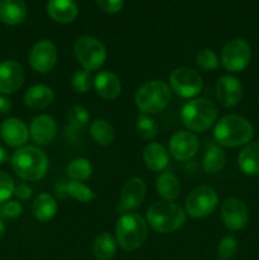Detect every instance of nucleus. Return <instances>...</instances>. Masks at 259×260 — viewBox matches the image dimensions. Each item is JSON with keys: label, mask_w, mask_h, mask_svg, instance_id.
I'll list each match as a JSON object with an SVG mask.
<instances>
[{"label": "nucleus", "mask_w": 259, "mask_h": 260, "mask_svg": "<svg viewBox=\"0 0 259 260\" xmlns=\"http://www.w3.org/2000/svg\"><path fill=\"white\" fill-rule=\"evenodd\" d=\"M213 136L221 146L238 147L251 141L254 128L245 117L228 114L217 121L213 129Z\"/></svg>", "instance_id": "1"}, {"label": "nucleus", "mask_w": 259, "mask_h": 260, "mask_svg": "<svg viewBox=\"0 0 259 260\" xmlns=\"http://www.w3.org/2000/svg\"><path fill=\"white\" fill-rule=\"evenodd\" d=\"M12 167L19 178L36 182L42 179L47 173L48 159L38 147L22 146L13 154Z\"/></svg>", "instance_id": "2"}, {"label": "nucleus", "mask_w": 259, "mask_h": 260, "mask_svg": "<svg viewBox=\"0 0 259 260\" xmlns=\"http://www.w3.org/2000/svg\"><path fill=\"white\" fill-rule=\"evenodd\" d=\"M185 211L179 205L169 201L152 203L146 212V222L154 231L170 234L179 230L185 222Z\"/></svg>", "instance_id": "3"}, {"label": "nucleus", "mask_w": 259, "mask_h": 260, "mask_svg": "<svg viewBox=\"0 0 259 260\" xmlns=\"http://www.w3.org/2000/svg\"><path fill=\"white\" fill-rule=\"evenodd\" d=\"M147 222L137 213H122L116 223V241L126 251L137 250L149 234Z\"/></svg>", "instance_id": "4"}, {"label": "nucleus", "mask_w": 259, "mask_h": 260, "mask_svg": "<svg viewBox=\"0 0 259 260\" xmlns=\"http://www.w3.org/2000/svg\"><path fill=\"white\" fill-rule=\"evenodd\" d=\"M218 116L216 104L207 98L187 102L180 111V119L189 131L205 132L213 126Z\"/></svg>", "instance_id": "5"}, {"label": "nucleus", "mask_w": 259, "mask_h": 260, "mask_svg": "<svg viewBox=\"0 0 259 260\" xmlns=\"http://www.w3.org/2000/svg\"><path fill=\"white\" fill-rule=\"evenodd\" d=\"M172 89L161 80H150L139 88L135 103L141 113L155 114L163 112L172 102Z\"/></svg>", "instance_id": "6"}, {"label": "nucleus", "mask_w": 259, "mask_h": 260, "mask_svg": "<svg viewBox=\"0 0 259 260\" xmlns=\"http://www.w3.org/2000/svg\"><path fill=\"white\" fill-rule=\"evenodd\" d=\"M74 53L85 71L99 70L106 63V46L91 36H81L74 43Z\"/></svg>", "instance_id": "7"}, {"label": "nucleus", "mask_w": 259, "mask_h": 260, "mask_svg": "<svg viewBox=\"0 0 259 260\" xmlns=\"http://www.w3.org/2000/svg\"><path fill=\"white\" fill-rule=\"evenodd\" d=\"M217 205V192L208 185H201L188 194L185 200V212L193 218H203L211 215Z\"/></svg>", "instance_id": "8"}, {"label": "nucleus", "mask_w": 259, "mask_h": 260, "mask_svg": "<svg viewBox=\"0 0 259 260\" xmlns=\"http://www.w3.org/2000/svg\"><path fill=\"white\" fill-rule=\"evenodd\" d=\"M251 60V47L243 38L229 41L221 52V63L230 73H240L248 68Z\"/></svg>", "instance_id": "9"}, {"label": "nucleus", "mask_w": 259, "mask_h": 260, "mask_svg": "<svg viewBox=\"0 0 259 260\" xmlns=\"http://www.w3.org/2000/svg\"><path fill=\"white\" fill-rule=\"evenodd\" d=\"M169 86L182 98H193L202 90L203 80L197 71L182 66L170 73Z\"/></svg>", "instance_id": "10"}, {"label": "nucleus", "mask_w": 259, "mask_h": 260, "mask_svg": "<svg viewBox=\"0 0 259 260\" xmlns=\"http://www.w3.org/2000/svg\"><path fill=\"white\" fill-rule=\"evenodd\" d=\"M57 48L50 40H42L35 43L30 50L28 60L30 68L40 74H47L57 62Z\"/></svg>", "instance_id": "11"}, {"label": "nucleus", "mask_w": 259, "mask_h": 260, "mask_svg": "<svg viewBox=\"0 0 259 260\" xmlns=\"http://www.w3.org/2000/svg\"><path fill=\"white\" fill-rule=\"evenodd\" d=\"M221 218L229 230L238 231L246 226L249 211L245 203L236 197L228 198L221 206Z\"/></svg>", "instance_id": "12"}, {"label": "nucleus", "mask_w": 259, "mask_h": 260, "mask_svg": "<svg viewBox=\"0 0 259 260\" xmlns=\"http://www.w3.org/2000/svg\"><path fill=\"white\" fill-rule=\"evenodd\" d=\"M200 149V141L197 136L189 131H178L170 137L169 151L170 155L178 161L190 160Z\"/></svg>", "instance_id": "13"}, {"label": "nucleus", "mask_w": 259, "mask_h": 260, "mask_svg": "<svg viewBox=\"0 0 259 260\" xmlns=\"http://www.w3.org/2000/svg\"><path fill=\"white\" fill-rule=\"evenodd\" d=\"M216 98L225 108H233L241 102L243 85L240 80L233 75H223L216 83Z\"/></svg>", "instance_id": "14"}, {"label": "nucleus", "mask_w": 259, "mask_h": 260, "mask_svg": "<svg viewBox=\"0 0 259 260\" xmlns=\"http://www.w3.org/2000/svg\"><path fill=\"white\" fill-rule=\"evenodd\" d=\"M146 184L141 178H131L127 180L126 184L123 185L121 192V198H119V207L121 212L127 213L128 211L136 210L144 202L146 197Z\"/></svg>", "instance_id": "15"}, {"label": "nucleus", "mask_w": 259, "mask_h": 260, "mask_svg": "<svg viewBox=\"0 0 259 260\" xmlns=\"http://www.w3.org/2000/svg\"><path fill=\"white\" fill-rule=\"evenodd\" d=\"M24 83V69L17 61L0 62V93L13 94Z\"/></svg>", "instance_id": "16"}, {"label": "nucleus", "mask_w": 259, "mask_h": 260, "mask_svg": "<svg viewBox=\"0 0 259 260\" xmlns=\"http://www.w3.org/2000/svg\"><path fill=\"white\" fill-rule=\"evenodd\" d=\"M57 135V124L53 117L41 114L33 118L29 126V136L33 141L41 146L50 145Z\"/></svg>", "instance_id": "17"}, {"label": "nucleus", "mask_w": 259, "mask_h": 260, "mask_svg": "<svg viewBox=\"0 0 259 260\" xmlns=\"http://www.w3.org/2000/svg\"><path fill=\"white\" fill-rule=\"evenodd\" d=\"M0 136L10 147H22L29 139V129L23 121L18 118H8L0 126Z\"/></svg>", "instance_id": "18"}, {"label": "nucleus", "mask_w": 259, "mask_h": 260, "mask_svg": "<svg viewBox=\"0 0 259 260\" xmlns=\"http://www.w3.org/2000/svg\"><path fill=\"white\" fill-rule=\"evenodd\" d=\"M94 89L101 98L114 101L122 90V84L118 76L111 71H101L93 80Z\"/></svg>", "instance_id": "19"}, {"label": "nucleus", "mask_w": 259, "mask_h": 260, "mask_svg": "<svg viewBox=\"0 0 259 260\" xmlns=\"http://www.w3.org/2000/svg\"><path fill=\"white\" fill-rule=\"evenodd\" d=\"M55 99L53 90L47 85L38 84L28 88L24 93L23 101H24L25 107H28L32 111H42L47 108Z\"/></svg>", "instance_id": "20"}, {"label": "nucleus", "mask_w": 259, "mask_h": 260, "mask_svg": "<svg viewBox=\"0 0 259 260\" xmlns=\"http://www.w3.org/2000/svg\"><path fill=\"white\" fill-rule=\"evenodd\" d=\"M142 157L147 169L155 173L165 172L169 165V152L161 144L157 142H150L145 147Z\"/></svg>", "instance_id": "21"}, {"label": "nucleus", "mask_w": 259, "mask_h": 260, "mask_svg": "<svg viewBox=\"0 0 259 260\" xmlns=\"http://www.w3.org/2000/svg\"><path fill=\"white\" fill-rule=\"evenodd\" d=\"M56 193L62 200L66 197H71L81 203H89L96 197L95 193L88 185L83 184L78 180H70L66 183L60 182L56 188Z\"/></svg>", "instance_id": "22"}, {"label": "nucleus", "mask_w": 259, "mask_h": 260, "mask_svg": "<svg viewBox=\"0 0 259 260\" xmlns=\"http://www.w3.org/2000/svg\"><path fill=\"white\" fill-rule=\"evenodd\" d=\"M47 13L55 22L65 24L78 17L79 8L74 0H48Z\"/></svg>", "instance_id": "23"}, {"label": "nucleus", "mask_w": 259, "mask_h": 260, "mask_svg": "<svg viewBox=\"0 0 259 260\" xmlns=\"http://www.w3.org/2000/svg\"><path fill=\"white\" fill-rule=\"evenodd\" d=\"M27 7L24 0H0V19L8 25H17L24 20Z\"/></svg>", "instance_id": "24"}, {"label": "nucleus", "mask_w": 259, "mask_h": 260, "mask_svg": "<svg viewBox=\"0 0 259 260\" xmlns=\"http://www.w3.org/2000/svg\"><path fill=\"white\" fill-rule=\"evenodd\" d=\"M238 164L241 172L246 175L256 177L259 175V141L249 142L240 151Z\"/></svg>", "instance_id": "25"}, {"label": "nucleus", "mask_w": 259, "mask_h": 260, "mask_svg": "<svg viewBox=\"0 0 259 260\" xmlns=\"http://www.w3.org/2000/svg\"><path fill=\"white\" fill-rule=\"evenodd\" d=\"M32 212L38 221L47 222L57 213V201L50 193H41L33 202Z\"/></svg>", "instance_id": "26"}, {"label": "nucleus", "mask_w": 259, "mask_h": 260, "mask_svg": "<svg viewBox=\"0 0 259 260\" xmlns=\"http://www.w3.org/2000/svg\"><path fill=\"white\" fill-rule=\"evenodd\" d=\"M180 182L172 172H163L160 173L159 177L156 178V190L160 197L164 201H173L177 200L180 194Z\"/></svg>", "instance_id": "27"}, {"label": "nucleus", "mask_w": 259, "mask_h": 260, "mask_svg": "<svg viewBox=\"0 0 259 260\" xmlns=\"http://www.w3.org/2000/svg\"><path fill=\"white\" fill-rule=\"evenodd\" d=\"M117 241L111 234L102 233L94 239L93 253L96 260H112L117 253Z\"/></svg>", "instance_id": "28"}, {"label": "nucleus", "mask_w": 259, "mask_h": 260, "mask_svg": "<svg viewBox=\"0 0 259 260\" xmlns=\"http://www.w3.org/2000/svg\"><path fill=\"white\" fill-rule=\"evenodd\" d=\"M89 132L93 141L101 146H108L114 141V128L107 119H94L90 123Z\"/></svg>", "instance_id": "29"}, {"label": "nucleus", "mask_w": 259, "mask_h": 260, "mask_svg": "<svg viewBox=\"0 0 259 260\" xmlns=\"http://www.w3.org/2000/svg\"><path fill=\"white\" fill-rule=\"evenodd\" d=\"M226 162V155L220 146L208 147L203 155L202 167L206 174H218L223 169Z\"/></svg>", "instance_id": "30"}, {"label": "nucleus", "mask_w": 259, "mask_h": 260, "mask_svg": "<svg viewBox=\"0 0 259 260\" xmlns=\"http://www.w3.org/2000/svg\"><path fill=\"white\" fill-rule=\"evenodd\" d=\"M66 174L71 180L85 182L93 174V167H91L90 161L85 157H76L68 164Z\"/></svg>", "instance_id": "31"}, {"label": "nucleus", "mask_w": 259, "mask_h": 260, "mask_svg": "<svg viewBox=\"0 0 259 260\" xmlns=\"http://www.w3.org/2000/svg\"><path fill=\"white\" fill-rule=\"evenodd\" d=\"M136 132L141 139L152 140L156 137L159 128L154 118L145 113H139L136 118Z\"/></svg>", "instance_id": "32"}, {"label": "nucleus", "mask_w": 259, "mask_h": 260, "mask_svg": "<svg viewBox=\"0 0 259 260\" xmlns=\"http://www.w3.org/2000/svg\"><path fill=\"white\" fill-rule=\"evenodd\" d=\"M89 118L90 114L83 106L75 104L68 109V121L70 122L71 129H83L89 123Z\"/></svg>", "instance_id": "33"}, {"label": "nucleus", "mask_w": 259, "mask_h": 260, "mask_svg": "<svg viewBox=\"0 0 259 260\" xmlns=\"http://www.w3.org/2000/svg\"><path fill=\"white\" fill-rule=\"evenodd\" d=\"M238 253V240L235 236L226 235L217 245V256L220 260H231Z\"/></svg>", "instance_id": "34"}, {"label": "nucleus", "mask_w": 259, "mask_h": 260, "mask_svg": "<svg viewBox=\"0 0 259 260\" xmlns=\"http://www.w3.org/2000/svg\"><path fill=\"white\" fill-rule=\"evenodd\" d=\"M196 62H197L198 68L203 71H213L220 65V60H218L217 55L212 50H210V48L201 50L197 53Z\"/></svg>", "instance_id": "35"}, {"label": "nucleus", "mask_w": 259, "mask_h": 260, "mask_svg": "<svg viewBox=\"0 0 259 260\" xmlns=\"http://www.w3.org/2000/svg\"><path fill=\"white\" fill-rule=\"evenodd\" d=\"M91 84H93V79H91L90 74L85 70L76 71L71 79V88L76 93H86V91L90 90Z\"/></svg>", "instance_id": "36"}, {"label": "nucleus", "mask_w": 259, "mask_h": 260, "mask_svg": "<svg viewBox=\"0 0 259 260\" xmlns=\"http://www.w3.org/2000/svg\"><path fill=\"white\" fill-rule=\"evenodd\" d=\"M15 185L12 177L5 172L0 170V203L7 202L14 194Z\"/></svg>", "instance_id": "37"}, {"label": "nucleus", "mask_w": 259, "mask_h": 260, "mask_svg": "<svg viewBox=\"0 0 259 260\" xmlns=\"http://www.w3.org/2000/svg\"><path fill=\"white\" fill-rule=\"evenodd\" d=\"M23 206L17 201H8L0 207V215L8 218H17L22 215Z\"/></svg>", "instance_id": "38"}, {"label": "nucleus", "mask_w": 259, "mask_h": 260, "mask_svg": "<svg viewBox=\"0 0 259 260\" xmlns=\"http://www.w3.org/2000/svg\"><path fill=\"white\" fill-rule=\"evenodd\" d=\"M98 7L108 14L118 13L123 7V0H95Z\"/></svg>", "instance_id": "39"}, {"label": "nucleus", "mask_w": 259, "mask_h": 260, "mask_svg": "<svg viewBox=\"0 0 259 260\" xmlns=\"http://www.w3.org/2000/svg\"><path fill=\"white\" fill-rule=\"evenodd\" d=\"M32 194H33L32 188L28 187V185H25V184L17 185L14 189V196L17 198H19V200L25 201V200H28V198L32 197Z\"/></svg>", "instance_id": "40"}, {"label": "nucleus", "mask_w": 259, "mask_h": 260, "mask_svg": "<svg viewBox=\"0 0 259 260\" xmlns=\"http://www.w3.org/2000/svg\"><path fill=\"white\" fill-rule=\"evenodd\" d=\"M10 108H12V102H10V99L8 96H5L4 94L0 95V113H8L10 111Z\"/></svg>", "instance_id": "41"}, {"label": "nucleus", "mask_w": 259, "mask_h": 260, "mask_svg": "<svg viewBox=\"0 0 259 260\" xmlns=\"http://www.w3.org/2000/svg\"><path fill=\"white\" fill-rule=\"evenodd\" d=\"M5 160H7V151H5L4 147L0 145V164H3Z\"/></svg>", "instance_id": "42"}, {"label": "nucleus", "mask_w": 259, "mask_h": 260, "mask_svg": "<svg viewBox=\"0 0 259 260\" xmlns=\"http://www.w3.org/2000/svg\"><path fill=\"white\" fill-rule=\"evenodd\" d=\"M4 234H5V226H4V223H3L2 221H0V240H2V239H3Z\"/></svg>", "instance_id": "43"}]
</instances>
